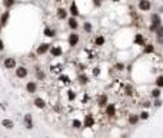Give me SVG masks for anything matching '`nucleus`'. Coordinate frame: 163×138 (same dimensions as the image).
I'll use <instances>...</instances> for the list:
<instances>
[{"label":"nucleus","mask_w":163,"mask_h":138,"mask_svg":"<svg viewBox=\"0 0 163 138\" xmlns=\"http://www.w3.org/2000/svg\"><path fill=\"white\" fill-rule=\"evenodd\" d=\"M106 115H109V117H115L116 115V107L113 104H110V105L106 107Z\"/></svg>","instance_id":"8"},{"label":"nucleus","mask_w":163,"mask_h":138,"mask_svg":"<svg viewBox=\"0 0 163 138\" xmlns=\"http://www.w3.org/2000/svg\"><path fill=\"white\" fill-rule=\"evenodd\" d=\"M3 4H4L6 9H10V7L14 4V0H3Z\"/></svg>","instance_id":"23"},{"label":"nucleus","mask_w":163,"mask_h":138,"mask_svg":"<svg viewBox=\"0 0 163 138\" xmlns=\"http://www.w3.org/2000/svg\"><path fill=\"white\" fill-rule=\"evenodd\" d=\"M50 53H52V56L57 58V56H60V55H62V49H60L59 46H53V48L50 49Z\"/></svg>","instance_id":"10"},{"label":"nucleus","mask_w":163,"mask_h":138,"mask_svg":"<svg viewBox=\"0 0 163 138\" xmlns=\"http://www.w3.org/2000/svg\"><path fill=\"white\" fill-rule=\"evenodd\" d=\"M44 35H46V36H50V37H53V36L56 35V32H54L53 29H50V27H46V29H44Z\"/></svg>","instance_id":"21"},{"label":"nucleus","mask_w":163,"mask_h":138,"mask_svg":"<svg viewBox=\"0 0 163 138\" xmlns=\"http://www.w3.org/2000/svg\"><path fill=\"white\" fill-rule=\"evenodd\" d=\"M83 27H84V30H86V32H87V33H90V32H92V24H90V23H89V22H86V23H84V26H83Z\"/></svg>","instance_id":"27"},{"label":"nucleus","mask_w":163,"mask_h":138,"mask_svg":"<svg viewBox=\"0 0 163 138\" xmlns=\"http://www.w3.org/2000/svg\"><path fill=\"white\" fill-rule=\"evenodd\" d=\"M106 102H107V95H105V94H103V95H100V96H99V99H97V104H99L100 107H105V105H106Z\"/></svg>","instance_id":"13"},{"label":"nucleus","mask_w":163,"mask_h":138,"mask_svg":"<svg viewBox=\"0 0 163 138\" xmlns=\"http://www.w3.org/2000/svg\"><path fill=\"white\" fill-rule=\"evenodd\" d=\"M16 76L20 78V79L26 78V76H27V69H26L24 66H19V68H16Z\"/></svg>","instance_id":"3"},{"label":"nucleus","mask_w":163,"mask_h":138,"mask_svg":"<svg viewBox=\"0 0 163 138\" xmlns=\"http://www.w3.org/2000/svg\"><path fill=\"white\" fill-rule=\"evenodd\" d=\"M57 17H59V19H66V17H67V12H66L64 9H59V12H57Z\"/></svg>","instance_id":"18"},{"label":"nucleus","mask_w":163,"mask_h":138,"mask_svg":"<svg viewBox=\"0 0 163 138\" xmlns=\"http://www.w3.org/2000/svg\"><path fill=\"white\" fill-rule=\"evenodd\" d=\"M1 125H3V127H6V128H9V130H11V128L14 127L13 121H10V120H3V121H1Z\"/></svg>","instance_id":"14"},{"label":"nucleus","mask_w":163,"mask_h":138,"mask_svg":"<svg viewBox=\"0 0 163 138\" xmlns=\"http://www.w3.org/2000/svg\"><path fill=\"white\" fill-rule=\"evenodd\" d=\"M26 89H27V92H29V94H34V92H36V89H37V85H36V82H33V81L27 82V85H26Z\"/></svg>","instance_id":"7"},{"label":"nucleus","mask_w":163,"mask_h":138,"mask_svg":"<svg viewBox=\"0 0 163 138\" xmlns=\"http://www.w3.org/2000/svg\"><path fill=\"white\" fill-rule=\"evenodd\" d=\"M95 45H96V46H102V45H105V37H103V36H97V37L95 39Z\"/></svg>","instance_id":"19"},{"label":"nucleus","mask_w":163,"mask_h":138,"mask_svg":"<svg viewBox=\"0 0 163 138\" xmlns=\"http://www.w3.org/2000/svg\"><path fill=\"white\" fill-rule=\"evenodd\" d=\"M36 71H37V78H39L40 81H43V79H44V73H43L40 69H36Z\"/></svg>","instance_id":"29"},{"label":"nucleus","mask_w":163,"mask_h":138,"mask_svg":"<svg viewBox=\"0 0 163 138\" xmlns=\"http://www.w3.org/2000/svg\"><path fill=\"white\" fill-rule=\"evenodd\" d=\"M93 76H99V73H100V69L99 68H93Z\"/></svg>","instance_id":"33"},{"label":"nucleus","mask_w":163,"mask_h":138,"mask_svg":"<svg viewBox=\"0 0 163 138\" xmlns=\"http://www.w3.org/2000/svg\"><path fill=\"white\" fill-rule=\"evenodd\" d=\"M155 105H156V107H160V105H162V101H160V99L158 98V99L155 101Z\"/></svg>","instance_id":"36"},{"label":"nucleus","mask_w":163,"mask_h":138,"mask_svg":"<svg viewBox=\"0 0 163 138\" xmlns=\"http://www.w3.org/2000/svg\"><path fill=\"white\" fill-rule=\"evenodd\" d=\"M93 122H95V120H93V117H92V115H86V120H84V127H87V128H90V127L93 125Z\"/></svg>","instance_id":"12"},{"label":"nucleus","mask_w":163,"mask_h":138,"mask_svg":"<svg viewBox=\"0 0 163 138\" xmlns=\"http://www.w3.org/2000/svg\"><path fill=\"white\" fill-rule=\"evenodd\" d=\"M125 91H126V95H132V94H133V88H132L130 85H126Z\"/></svg>","instance_id":"28"},{"label":"nucleus","mask_w":163,"mask_h":138,"mask_svg":"<svg viewBox=\"0 0 163 138\" xmlns=\"http://www.w3.org/2000/svg\"><path fill=\"white\" fill-rule=\"evenodd\" d=\"M77 43H79V35L77 33H70V36H69V45L73 48Z\"/></svg>","instance_id":"5"},{"label":"nucleus","mask_w":163,"mask_h":138,"mask_svg":"<svg viewBox=\"0 0 163 138\" xmlns=\"http://www.w3.org/2000/svg\"><path fill=\"white\" fill-rule=\"evenodd\" d=\"M156 85H158V88H162V86H163V75H162V76H158V79H156Z\"/></svg>","instance_id":"25"},{"label":"nucleus","mask_w":163,"mask_h":138,"mask_svg":"<svg viewBox=\"0 0 163 138\" xmlns=\"http://www.w3.org/2000/svg\"><path fill=\"white\" fill-rule=\"evenodd\" d=\"M150 7H152V3L149 0H139V9L142 12H147L150 10Z\"/></svg>","instance_id":"1"},{"label":"nucleus","mask_w":163,"mask_h":138,"mask_svg":"<svg viewBox=\"0 0 163 138\" xmlns=\"http://www.w3.org/2000/svg\"><path fill=\"white\" fill-rule=\"evenodd\" d=\"M140 118H142V120H147V118H149V112H147V111H143V112L140 114Z\"/></svg>","instance_id":"31"},{"label":"nucleus","mask_w":163,"mask_h":138,"mask_svg":"<svg viewBox=\"0 0 163 138\" xmlns=\"http://www.w3.org/2000/svg\"><path fill=\"white\" fill-rule=\"evenodd\" d=\"M70 13L73 14V16H77L79 14V10H77V6H76V3L73 1L72 4H70Z\"/></svg>","instance_id":"17"},{"label":"nucleus","mask_w":163,"mask_h":138,"mask_svg":"<svg viewBox=\"0 0 163 138\" xmlns=\"http://www.w3.org/2000/svg\"><path fill=\"white\" fill-rule=\"evenodd\" d=\"M34 105H36L37 108H44V107H46V101H44L43 98H36V99H34Z\"/></svg>","instance_id":"11"},{"label":"nucleus","mask_w":163,"mask_h":138,"mask_svg":"<svg viewBox=\"0 0 163 138\" xmlns=\"http://www.w3.org/2000/svg\"><path fill=\"white\" fill-rule=\"evenodd\" d=\"M113 1H119V0H113Z\"/></svg>","instance_id":"39"},{"label":"nucleus","mask_w":163,"mask_h":138,"mask_svg":"<svg viewBox=\"0 0 163 138\" xmlns=\"http://www.w3.org/2000/svg\"><path fill=\"white\" fill-rule=\"evenodd\" d=\"M95 4L96 6H100V0H95Z\"/></svg>","instance_id":"38"},{"label":"nucleus","mask_w":163,"mask_h":138,"mask_svg":"<svg viewBox=\"0 0 163 138\" xmlns=\"http://www.w3.org/2000/svg\"><path fill=\"white\" fill-rule=\"evenodd\" d=\"M79 82H80L82 85L87 84V76H86V75H80V76H79Z\"/></svg>","instance_id":"24"},{"label":"nucleus","mask_w":163,"mask_h":138,"mask_svg":"<svg viewBox=\"0 0 163 138\" xmlns=\"http://www.w3.org/2000/svg\"><path fill=\"white\" fill-rule=\"evenodd\" d=\"M77 26H79V24H77V20H76L74 17H70V19H69V27H70V29H77Z\"/></svg>","instance_id":"16"},{"label":"nucleus","mask_w":163,"mask_h":138,"mask_svg":"<svg viewBox=\"0 0 163 138\" xmlns=\"http://www.w3.org/2000/svg\"><path fill=\"white\" fill-rule=\"evenodd\" d=\"M3 65L6 69H13V68H16V59L14 58H6Z\"/></svg>","instance_id":"2"},{"label":"nucleus","mask_w":163,"mask_h":138,"mask_svg":"<svg viewBox=\"0 0 163 138\" xmlns=\"http://www.w3.org/2000/svg\"><path fill=\"white\" fill-rule=\"evenodd\" d=\"M143 52H145V53H153V52H155V48H153V45H145V49H143Z\"/></svg>","instance_id":"20"},{"label":"nucleus","mask_w":163,"mask_h":138,"mask_svg":"<svg viewBox=\"0 0 163 138\" xmlns=\"http://www.w3.org/2000/svg\"><path fill=\"white\" fill-rule=\"evenodd\" d=\"M7 20H9V12H4L3 16H1V19H0V26H4L7 23Z\"/></svg>","instance_id":"15"},{"label":"nucleus","mask_w":163,"mask_h":138,"mask_svg":"<svg viewBox=\"0 0 163 138\" xmlns=\"http://www.w3.org/2000/svg\"><path fill=\"white\" fill-rule=\"evenodd\" d=\"M59 79H60V81H63V82H69V78H67L66 75H62V76H59Z\"/></svg>","instance_id":"35"},{"label":"nucleus","mask_w":163,"mask_h":138,"mask_svg":"<svg viewBox=\"0 0 163 138\" xmlns=\"http://www.w3.org/2000/svg\"><path fill=\"white\" fill-rule=\"evenodd\" d=\"M135 43H139V45H145L143 36H142V35H136V37H135Z\"/></svg>","instance_id":"22"},{"label":"nucleus","mask_w":163,"mask_h":138,"mask_svg":"<svg viewBox=\"0 0 163 138\" xmlns=\"http://www.w3.org/2000/svg\"><path fill=\"white\" fill-rule=\"evenodd\" d=\"M80 127H82V122L79 120H74L73 121V128H80Z\"/></svg>","instance_id":"30"},{"label":"nucleus","mask_w":163,"mask_h":138,"mask_svg":"<svg viewBox=\"0 0 163 138\" xmlns=\"http://www.w3.org/2000/svg\"><path fill=\"white\" fill-rule=\"evenodd\" d=\"M3 49H4V43H3V40L0 39V52H1Z\"/></svg>","instance_id":"37"},{"label":"nucleus","mask_w":163,"mask_h":138,"mask_svg":"<svg viewBox=\"0 0 163 138\" xmlns=\"http://www.w3.org/2000/svg\"><path fill=\"white\" fill-rule=\"evenodd\" d=\"M74 98H76V95H74V92H73V91H69V99H70V101H73Z\"/></svg>","instance_id":"34"},{"label":"nucleus","mask_w":163,"mask_h":138,"mask_svg":"<svg viewBox=\"0 0 163 138\" xmlns=\"http://www.w3.org/2000/svg\"><path fill=\"white\" fill-rule=\"evenodd\" d=\"M50 49V45L49 43H42L39 48H37V55H44V53H47V50Z\"/></svg>","instance_id":"6"},{"label":"nucleus","mask_w":163,"mask_h":138,"mask_svg":"<svg viewBox=\"0 0 163 138\" xmlns=\"http://www.w3.org/2000/svg\"><path fill=\"white\" fill-rule=\"evenodd\" d=\"M139 115H136V114H132L130 117H129V120H127V122L130 124V125H136L137 122H139Z\"/></svg>","instance_id":"9"},{"label":"nucleus","mask_w":163,"mask_h":138,"mask_svg":"<svg viewBox=\"0 0 163 138\" xmlns=\"http://www.w3.org/2000/svg\"><path fill=\"white\" fill-rule=\"evenodd\" d=\"M152 95H153V96H155V98L158 99V98L160 96V89H159V88H156V89H153V91H152Z\"/></svg>","instance_id":"26"},{"label":"nucleus","mask_w":163,"mask_h":138,"mask_svg":"<svg viewBox=\"0 0 163 138\" xmlns=\"http://www.w3.org/2000/svg\"><path fill=\"white\" fill-rule=\"evenodd\" d=\"M116 71H123V68H125V65L123 63H116Z\"/></svg>","instance_id":"32"},{"label":"nucleus","mask_w":163,"mask_h":138,"mask_svg":"<svg viewBox=\"0 0 163 138\" xmlns=\"http://www.w3.org/2000/svg\"><path fill=\"white\" fill-rule=\"evenodd\" d=\"M23 122H24V127H26L27 130H32V128H33V120H32V115H30V114H26V115H24Z\"/></svg>","instance_id":"4"}]
</instances>
